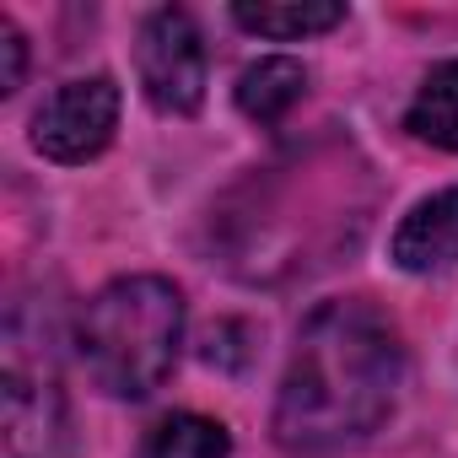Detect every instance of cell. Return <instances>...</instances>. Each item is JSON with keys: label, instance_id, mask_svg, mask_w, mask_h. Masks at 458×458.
Wrapping results in <instances>:
<instances>
[{"label": "cell", "instance_id": "2", "mask_svg": "<svg viewBox=\"0 0 458 458\" xmlns=\"http://www.w3.org/2000/svg\"><path fill=\"white\" fill-rule=\"evenodd\" d=\"M71 345L108 399H151L183 351V292L167 276H119L87 297Z\"/></svg>", "mask_w": 458, "mask_h": 458}, {"label": "cell", "instance_id": "9", "mask_svg": "<svg viewBox=\"0 0 458 458\" xmlns=\"http://www.w3.org/2000/svg\"><path fill=\"white\" fill-rule=\"evenodd\" d=\"M233 22L254 38H276V44H292V38H313V33H329L345 22V6L340 0H259V6H233Z\"/></svg>", "mask_w": 458, "mask_h": 458}, {"label": "cell", "instance_id": "7", "mask_svg": "<svg viewBox=\"0 0 458 458\" xmlns=\"http://www.w3.org/2000/svg\"><path fill=\"white\" fill-rule=\"evenodd\" d=\"M302 98H308V71L292 55H265L238 76V108L254 124H281Z\"/></svg>", "mask_w": 458, "mask_h": 458}, {"label": "cell", "instance_id": "8", "mask_svg": "<svg viewBox=\"0 0 458 458\" xmlns=\"http://www.w3.org/2000/svg\"><path fill=\"white\" fill-rule=\"evenodd\" d=\"M404 130L420 146L458 151V60H442L426 71V81L415 87V98L404 108Z\"/></svg>", "mask_w": 458, "mask_h": 458}, {"label": "cell", "instance_id": "5", "mask_svg": "<svg viewBox=\"0 0 458 458\" xmlns=\"http://www.w3.org/2000/svg\"><path fill=\"white\" fill-rule=\"evenodd\" d=\"M119 114H124V92L114 76H76V81H60L38 114H33V151L49 157V162H92L114 146V130H119Z\"/></svg>", "mask_w": 458, "mask_h": 458}, {"label": "cell", "instance_id": "3", "mask_svg": "<svg viewBox=\"0 0 458 458\" xmlns=\"http://www.w3.org/2000/svg\"><path fill=\"white\" fill-rule=\"evenodd\" d=\"M71 404L55 361L6 318V367H0V458H65Z\"/></svg>", "mask_w": 458, "mask_h": 458}, {"label": "cell", "instance_id": "11", "mask_svg": "<svg viewBox=\"0 0 458 458\" xmlns=\"http://www.w3.org/2000/svg\"><path fill=\"white\" fill-rule=\"evenodd\" d=\"M22 76H28V38L17 33L12 17H0V98H17Z\"/></svg>", "mask_w": 458, "mask_h": 458}, {"label": "cell", "instance_id": "1", "mask_svg": "<svg viewBox=\"0 0 458 458\" xmlns=\"http://www.w3.org/2000/svg\"><path fill=\"white\" fill-rule=\"evenodd\" d=\"M404 388L399 324L367 297L318 302L286 356L270 431L297 458H324L383 431Z\"/></svg>", "mask_w": 458, "mask_h": 458}, {"label": "cell", "instance_id": "4", "mask_svg": "<svg viewBox=\"0 0 458 458\" xmlns=\"http://www.w3.org/2000/svg\"><path fill=\"white\" fill-rule=\"evenodd\" d=\"M135 76H140V92L157 114H173V119L199 114L205 87H210V55H205V38H199L189 12L162 6L140 22Z\"/></svg>", "mask_w": 458, "mask_h": 458}, {"label": "cell", "instance_id": "10", "mask_svg": "<svg viewBox=\"0 0 458 458\" xmlns=\"http://www.w3.org/2000/svg\"><path fill=\"white\" fill-rule=\"evenodd\" d=\"M226 453H233V431L221 420L199 410H173L146 431L135 458H226Z\"/></svg>", "mask_w": 458, "mask_h": 458}, {"label": "cell", "instance_id": "6", "mask_svg": "<svg viewBox=\"0 0 458 458\" xmlns=\"http://www.w3.org/2000/svg\"><path fill=\"white\" fill-rule=\"evenodd\" d=\"M388 254L404 276H437V270L458 265V183L437 189L404 210V221L394 226Z\"/></svg>", "mask_w": 458, "mask_h": 458}]
</instances>
